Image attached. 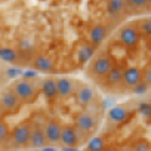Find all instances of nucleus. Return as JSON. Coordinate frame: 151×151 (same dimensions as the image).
<instances>
[{
  "instance_id": "12",
  "label": "nucleus",
  "mask_w": 151,
  "mask_h": 151,
  "mask_svg": "<svg viewBox=\"0 0 151 151\" xmlns=\"http://www.w3.org/2000/svg\"><path fill=\"white\" fill-rule=\"evenodd\" d=\"M107 36V27L102 24H96L91 28L89 31V40L92 42V45H99Z\"/></svg>"
},
{
  "instance_id": "24",
  "label": "nucleus",
  "mask_w": 151,
  "mask_h": 151,
  "mask_svg": "<svg viewBox=\"0 0 151 151\" xmlns=\"http://www.w3.org/2000/svg\"><path fill=\"white\" fill-rule=\"evenodd\" d=\"M40 151H56V148H53V147H45V148H42Z\"/></svg>"
},
{
  "instance_id": "9",
  "label": "nucleus",
  "mask_w": 151,
  "mask_h": 151,
  "mask_svg": "<svg viewBox=\"0 0 151 151\" xmlns=\"http://www.w3.org/2000/svg\"><path fill=\"white\" fill-rule=\"evenodd\" d=\"M74 92V82L70 77H59L56 80V93L61 98H67Z\"/></svg>"
},
{
  "instance_id": "3",
  "label": "nucleus",
  "mask_w": 151,
  "mask_h": 151,
  "mask_svg": "<svg viewBox=\"0 0 151 151\" xmlns=\"http://www.w3.org/2000/svg\"><path fill=\"white\" fill-rule=\"evenodd\" d=\"M31 70H34L36 73L40 71V73H52L55 70V61L50 55H37L31 65H30Z\"/></svg>"
},
{
  "instance_id": "21",
  "label": "nucleus",
  "mask_w": 151,
  "mask_h": 151,
  "mask_svg": "<svg viewBox=\"0 0 151 151\" xmlns=\"http://www.w3.org/2000/svg\"><path fill=\"white\" fill-rule=\"evenodd\" d=\"M73 129H74L76 138H77V142H79V144H83V142L86 141V133H85L82 129H79L77 126H73Z\"/></svg>"
},
{
  "instance_id": "7",
  "label": "nucleus",
  "mask_w": 151,
  "mask_h": 151,
  "mask_svg": "<svg viewBox=\"0 0 151 151\" xmlns=\"http://www.w3.org/2000/svg\"><path fill=\"white\" fill-rule=\"evenodd\" d=\"M139 82H142V71L136 67H129V68H124V73H123V83L126 86H136Z\"/></svg>"
},
{
  "instance_id": "17",
  "label": "nucleus",
  "mask_w": 151,
  "mask_h": 151,
  "mask_svg": "<svg viewBox=\"0 0 151 151\" xmlns=\"http://www.w3.org/2000/svg\"><path fill=\"white\" fill-rule=\"evenodd\" d=\"M104 150H105V142L102 136H93L86 145V151H104Z\"/></svg>"
},
{
  "instance_id": "1",
  "label": "nucleus",
  "mask_w": 151,
  "mask_h": 151,
  "mask_svg": "<svg viewBox=\"0 0 151 151\" xmlns=\"http://www.w3.org/2000/svg\"><path fill=\"white\" fill-rule=\"evenodd\" d=\"M114 67V62L113 59L110 58L108 53H101L98 55L93 61H92V65H91V71L96 76V77H105V76L111 71V68Z\"/></svg>"
},
{
  "instance_id": "16",
  "label": "nucleus",
  "mask_w": 151,
  "mask_h": 151,
  "mask_svg": "<svg viewBox=\"0 0 151 151\" xmlns=\"http://www.w3.org/2000/svg\"><path fill=\"white\" fill-rule=\"evenodd\" d=\"M108 116H110L111 122L120 123V122H123V120L127 117V110H126L124 107H122V105H116V107H113V108L110 110Z\"/></svg>"
},
{
  "instance_id": "8",
  "label": "nucleus",
  "mask_w": 151,
  "mask_h": 151,
  "mask_svg": "<svg viewBox=\"0 0 151 151\" xmlns=\"http://www.w3.org/2000/svg\"><path fill=\"white\" fill-rule=\"evenodd\" d=\"M61 145H64L65 148H73L76 147L79 142H77V138H76V133H74V129L73 126H62L61 129V139H59Z\"/></svg>"
},
{
  "instance_id": "20",
  "label": "nucleus",
  "mask_w": 151,
  "mask_h": 151,
  "mask_svg": "<svg viewBox=\"0 0 151 151\" xmlns=\"http://www.w3.org/2000/svg\"><path fill=\"white\" fill-rule=\"evenodd\" d=\"M150 142L148 141H145V139H139L136 144H135V147H133V151H150Z\"/></svg>"
},
{
  "instance_id": "14",
  "label": "nucleus",
  "mask_w": 151,
  "mask_h": 151,
  "mask_svg": "<svg viewBox=\"0 0 151 151\" xmlns=\"http://www.w3.org/2000/svg\"><path fill=\"white\" fill-rule=\"evenodd\" d=\"M93 98H95V91L91 86H83V88L77 89V99L80 104L88 105L93 101Z\"/></svg>"
},
{
  "instance_id": "19",
  "label": "nucleus",
  "mask_w": 151,
  "mask_h": 151,
  "mask_svg": "<svg viewBox=\"0 0 151 151\" xmlns=\"http://www.w3.org/2000/svg\"><path fill=\"white\" fill-rule=\"evenodd\" d=\"M138 110H139V113H141L144 117H151V104H148V102H141V104L138 105Z\"/></svg>"
},
{
  "instance_id": "25",
  "label": "nucleus",
  "mask_w": 151,
  "mask_h": 151,
  "mask_svg": "<svg viewBox=\"0 0 151 151\" xmlns=\"http://www.w3.org/2000/svg\"><path fill=\"white\" fill-rule=\"evenodd\" d=\"M104 151H114V150H111V148H105Z\"/></svg>"
},
{
  "instance_id": "4",
  "label": "nucleus",
  "mask_w": 151,
  "mask_h": 151,
  "mask_svg": "<svg viewBox=\"0 0 151 151\" xmlns=\"http://www.w3.org/2000/svg\"><path fill=\"white\" fill-rule=\"evenodd\" d=\"M138 40H139V34L136 31L135 27L132 25H126L120 30V42L127 46V47H133L138 45Z\"/></svg>"
},
{
  "instance_id": "18",
  "label": "nucleus",
  "mask_w": 151,
  "mask_h": 151,
  "mask_svg": "<svg viewBox=\"0 0 151 151\" xmlns=\"http://www.w3.org/2000/svg\"><path fill=\"white\" fill-rule=\"evenodd\" d=\"M139 28L144 34L150 36L151 37V18H144L141 22H139Z\"/></svg>"
},
{
  "instance_id": "13",
  "label": "nucleus",
  "mask_w": 151,
  "mask_h": 151,
  "mask_svg": "<svg viewBox=\"0 0 151 151\" xmlns=\"http://www.w3.org/2000/svg\"><path fill=\"white\" fill-rule=\"evenodd\" d=\"M93 53H95V46L91 43H83L77 50V59L80 64H85L93 56Z\"/></svg>"
},
{
  "instance_id": "10",
  "label": "nucleus",
  "mask_w": 151,
  "mask_h": 151,
  "mask_svg": "<svg viewBox=\"0 0 151 151\" xmlns=\"http://www.w3.org/2000/svg\"><path fill=\"white\" fill-rule=\"evenodd\" d=\"M40 93H42L46 99H53V98L58 95V93H56V80L52 79V77L42 79Z\"/></svg>"
},
{
  "instance_id": "2",
  "label": "nucleus",
  "mask_w": 151,
  "mask_h": 151,
  "mask_svg": "<svg viewBox=\"0 0 151 151\" xmlns=\"http://www.w3.org/2000/svg\"><path fill=\"white\" fill-rule=\"evenodd\" d=\"M96 124H98V119L95 116H92L91 113L88 111H82L77 114V117H76V126H77L79 129H82L86 135L92 130L96 129Z\"/></svg>"
},
{
  "instance_id": "23",
  "label": "nucleus",
  "mask_w": 151,
  "mask_h": 151,
  "mask_svg": "<svg viewBox=\"0 0 151 151\" xmlns=\"http://www.w3.org/2000/svg\"><path fill=\"white\" fill-rule=\"evenodd\" d=\"M142 80H144L148 86H151V65H148V67L144 70V73H142Z\"/></svg>"
},
{
  "instance_id": "6",
  "label": "nucleus",
  "mask_w": 151,
  "mask_h": 151,
  "mask_svg": "<svg viewBox=\"0 0 151 151\" xmlns=\"http://www.w3.org/2000/svg\"><path fill=\"white\" fill-rule=\"evenodd\" d=\"M47 147V139H46V135H45V129H40V127H34L31 130V138H30V145L28 148H33V150H42Z\"/></svg>"
},
{
  "instance_id": "22",
  "label": "nucleus",
  "mask_w": 151,
  "mask_h": 151,
  "mask_svg": "<svg viewBox=\"0 0 151 151\" xmlns=\"http://www.w3.org/2000/svg\"><path fill=\"white\" fill-rule=\"evenodd\" d=\"M148 91V85L142 80V82H139L136 86H133V92L135 93H145Z\"/></svg>"
},
{
  "instance_id": "11",
  "label": "nucleus",
  "mask_w": 151,
  "mask_h": 151,
  "mask_svg": "<svg viewBox=\"0 0 151 151\" xmlns=\"http://www.w3.org/2000/svg\"><path fill=\"white\" fill-rule=\"evenodd\" d=\"M123 73H124V68L122 65L113 67L111 71L104 77V80L108 86H117L120 82H123Z\"/></svg>"
},
{
  "instance_id": "15",
  "label": "nucleus",
  "mask_w": 151,
  "mask_h": 151,
  "mask_svg": "<svg viewBox=\"0 0 151 151\" xmlns=\"http://www.w3.org/2000/svg\"><path fill=\"white\" fill-rule=\"evenodd\" d=\"M124 9H127V5L126 2H122V0H111V2L107 3V11L111 17L117 18V15H120Z\"/></svg>"
},
{
  "instance_id": "5",
  "label": "nucleus",
  "mask_w": 151,
  "mask_h": 151,
  "mask_svg": "<svg viewBox=\"0 0 151 151\" xmlns=\"http://www.w3.org/2000/svg\"><path fill=\"white\" fill-rule=\"evenodd\" d=\"M61 129H62V126L59 123L53 122V120H50L46 124L45 135H46V139H47L49 145H55V144L59 142V139H61Z\"/></svg>"
}]
</instances>
